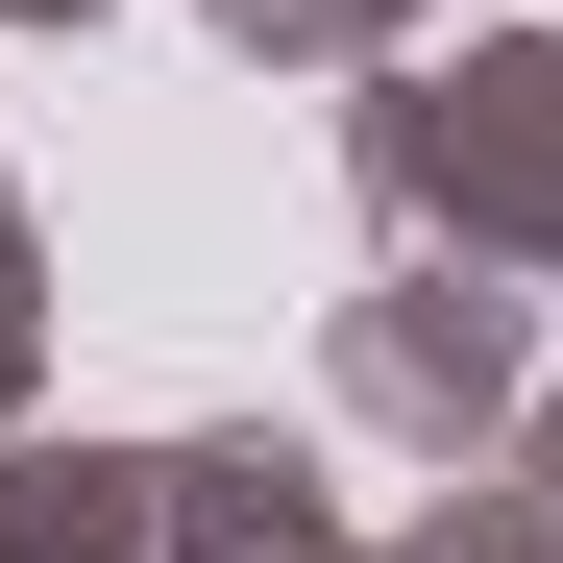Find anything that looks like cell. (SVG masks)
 <instances>
[]
</instances>
